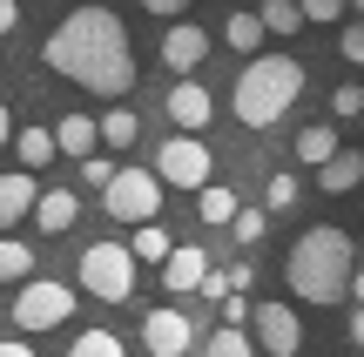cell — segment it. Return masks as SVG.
<instances>
[{
	"instance_id": "obj_11",
	"label": "cell",
	"mask_w": 364,
	"mask_h": 357,
	"mask_svg": "<svg viewBox=\"0 0 364 357\" xmlns=\"http://www.w3.org/2000/svg\"><path fill=\"white\" fill-rule=\"evenodd\" d=\"M169 121H176V128H196V135H203L209 121H216V94H209L196 75H182L176 88H169Z\"/></svg>"
},
{
	"instance_id": "obj_24",
	"label": "cell",
	"mask_w": 364,
	"mask_h": 357,
	"mask_svg": "<svg viewBox=\"0 0 364 357\" xmlns=\"http://www.w3.org/2000/svg\"><path fill=\"white\" fill-rule=\"evenodd\" d=\"M263 229H270V209H257V202H236V216H230V236L243 243H263Z\"/></svg>"
},
{
	"instance_id": "obj_25",
	"label": "cell",
	"mask_w": 364,
	"mask_h": 357,
	"mask_svg": "<svg viewBox=\"0 0 364 357\" xmlns=\"http://www.w3.org/2000/svg\"><path fill=\"white\" fill-rule=\"evenodd\" d=\"M257 21H263V34H297V27H304V7H297V0H263Z\"/></svg>"
},
{
	"instance_id": "obj_36",
	"label": "cell",
	"mask_w": 364,
	"mask_h": 357,
	"mask_svg": "<svg viewBox=\"0 0 364 357\" xmlns=\"http://www.w3.org/2000/svg\"><path fill=\"white\" fill-rule=\"evenodd\" d=\"M27 351H34V337H27V331L21 337H0V357H27Z\"/></svg>"
},
{
	"instance_id": "obj_27",
	"label": "cell",
	"mask_w": 364,
	"mask_h": 357,
	"mask_svg": "<svg viewBox=\"0 0 364 357\" xmlns=\"http://www.w3.org/2000/svg\"><path fill=\"white\" fill-rule=\"evenodd\" d=\"M223 40H230L236 54H257V48H263V21H257V13H230V27H223Z\"/></svg>"
},
{
	"instance_id": "obj_22",
	"label": "cell",
	"mask_w": 364,
	"mask_h": 357,
	"mask_svg": "<svg viewBox=\"0 0 364 357\" xmlns=\"http://www.w3.org/2000/svg\"><path fill=\"white\" fill-rule=\"evenodd\" d=\"M196 344H209L216 357H250V351H257V337H250L243 324H216V331H209V337H196Z\"/></svg>"
},
{
	"instance_id": "obj_5",
	"label": "cell",
	"mask_w": 364,
	"mask_h": 357,
	"mask_svg": "<svg viewBox=\"0 0 364 357\" xmlns=\"http://www.w3.org/2000/svg\"><path fill=\"white\" fill-rule=\"evenodd\" d=\"M75 317V290L54 277H21V297H14V324H21L27 337H48L61 331V324Z\"/></svg>"
},
{
	"instance_id": "obj_29",
	"label": "cell",
	"mask_w": 364,
	"mask_h": 357,
	"mask_svg": "<svg viewBox=\"0 0 364 357\" xmlns=\"http://www.w3.org/2000/svg\"><path fill=\"white\" fill-rule=\"evenodd\" d=\"M331 115H338V121L364 115V88H358V81H344V88H331Z\"/></svg>"
},
{
	"instance_id": "obj_33",
	"label": "cell",
	"mask_w": 364,
	"mask_h": 357,
	"mask_svg": "<svg viewBox=\"0 0 364 357\" xmlns=\"http://www.w3.org/2000/svg\"><path fill=\"white\" fill-rule=\"evenodd\" d=\"M142 13H156V21H176V13H189V0H142Z\"/></svg>"
},
{
	"instance_id": "obj_7",
	"label": "cell",
	"mask_w": 364,
	"mask_h": 357,
	"mask_svg": "<svg viewBox=\"0 0 364 357\" xmlns=\"http://www.w3.org/2000/svg\"><path fill=\"white\" fill-rule=\"evenodd\" d=\"M156 175H162V189H196V182H209V142L196 128H176L169 142L156 148Z\"/></svg>"
},
{
	"instance_id": "obj_8",
	"label": "cell",
	"mask_w": 364,
	"mask_h": 357,
	"mask_svg": "<svg viewBox=\"0 0 364 357\" xmlns=\"http://www.w3.org/2000/svg\"><path fill=\"white\" fill-rule=\"evenodd\" d=\"M250 337H257V351H270V357H297L304 351V317L290 304H250Z\"/></svg>"
},
{
	"instance_id": "obj_37",
	"label": "cell",
	"mask_w": 364,
	"mask_h": 357,
	"mask_svg": "<svg viewBox=\"0 0 364 357\" xmlns=\"http://www.w3.org/2000/svg\"><path fill=\"white\" fill-rule=\"evenodd\" d=\"M21 27V0H0V34H14Z\"/></svg>"
},
{
	"instance_id": "obj_40",
	"label": "cell",
	"mask_w": 364,
	"mask_h": 357,
	"mask_svg": "<svg viewBox=\"0 0 364 357\" xmlns=\"http://www.w3.org/2000/svg\"><path fill=\"white\" fill-rule=\"evenodd\" d=\"M7 135H14V115H7V101H0V148H7Z\"/></svg>"
},
{
	"instance_id": "obj_23",
	"label": "cell",
	"mask_w": 364,
	"mask_h": 357,
	"mask_svg": "<svg viewBox=\"0 0 364 357\" xmlns=\"http://www.w3.org/2000/svg\"><path fill=\"white\" fill-rule=\"evenodd\" d=\"M21 277H34V250L21 236H0V283H21Z\"/></svg>"
},
{
	"instance_id": "obj_39",
	"label": "cell",
	"mask_w": 364,
	"mask_h": 357,
	"mask_svg": "<svg viewBox=\"0 0 364 357\" xmlns=\"http://www.w3.org/2000/svg\"><path fill=\"white\" fill-rule=\"evenodd\" d=\"M351 297L364 304V263H351Z\"/></svg>"
},
{
	"instance_id": "obj_15",
	"label": "cell",
	"mask_w": 364,
	"mask_h": 357,
	"mask_svg": "<svg viewBox=\"0 0 364 357\" xmlns=\"http://www.w3.org/2000/svg\"><path fill=\"white\" fill-rule=\"evenodd\" d=\"M34 189H41L34 169H7V175H0V229H14L27 209H34Z\"/></svg>"
},
{
	"instance_id": "obj_14",
	"label": "cell",
	"mask_w": 364,
	"mask_h": 357,
	"mask_svg": "<svg viewBox=\"0 0 364 357\" xmlns=\"http://www.w3.org/2000/svg\"><path fill=\"white\" fill-rule=\"evenodd\" d=\"M358 182H364V155L358 148H331V155L317 162V189H324V196H351Z\"/></svg>"
},
{
	"instance_id": "obj_6",
	"label": "cell",
	"mask_w": 364,
	"mask_h": 357,
	"mask_svg": "<svg viewBox=\"0 0 364 357\" xmlns=\"http://www.w3.org/2000/svg\"><path fill=\"white\" fill-rule=\"evenodd\" d=\"M102 209L115 216V223H149V216H162V175L156 169H115L102 182Z\"/></svg>"
},
{
	"instance_id": "obj_41",
	"label": "cell",
	"mask_w": 364,
	"mask_h": 357,
	"mask_svg": "<svg viewBox=\"0 0 364 357\" xmlns=\"http://www.w3.org/2000/svg\"><path fill=\"white\" fill-rule=\"evenodd\" d=\"M351 7H358V13H364V0H351Z\"/></svg>"
},
{
	"instance_id": "obj_26",
	"label": "cell",
	"mask_w": 364,
	"mask_h": 357,
	"mask_svg": "<svg viewBox=\"0 0 364 357\" xmlns=\"http://www.w3.org/2000/svg\"><path fill=\"white\" fill-rule=\"evenodd\" d=\"M68 351H75V357H122L129 344H122L115 331H75V337H68Z\"/></svg>"
},
{
	"instance_id": "obj_13",
	"label": "cell",
	"mask_w": 364,
	"mask_h": 357,
	"mask_svg": "<svg viewBox=\"0 0 364 357\" xmlns=\"http://www.w3.org/2000/svg\"><path fill=\"white\" fill-rule=\"evenodd\" d=\"M81 209H88V202H81L75 189L54 182V189H34V209H27V216L41 223V236H61V229H75V223H81Z\"/></svg>"
},
{
	"instance_id": "obj_16",
	"label": "cell",
	"mask_w": 364,
	"mask_h": 357,
	"mask_svg": "<svg viewBox=\"0 0 364 357\" xmlns=\"http://www.w3.org/2000/svg\"><path fill=\"white\" fill-rule=\"evenodd\" d=\"M236 202H243V196H236L230 182H196V216H203L209 229H230V216H236Z\"/></svg>"
},
{
	"instance_id": "obj_4",
	"label": "cell",
	"mask_w": 364,
	"mask_h": 357,
	"mask_svg": "<svg viewBox=\"0 0 364 357\" xmlns=\"http://www.w3.org/2000/svg\"><path fill=\"white\" fill-rule=\"evenodd\" d=\"M75 277L88 297H102V304H129L135 297V250L129 243H88V250L75 256Z\"/></svg>"
},
{
	"instance_id": "obj_42",
	"label": "cell",
	"mask_w": 364,
	"mask_h": 357,
	"mask_svg": "<svg viewBox=\"0 0 364 357\" xmlns=\"http://www.w3.org/2000/svg\"><path fill=\"white\" fill-rule=\"evenodd\" d=\"M358 189H364V182H358ZM358 209H364V202H358Z\"/></svg>"
},
{
	"instance_id": "obj_2",
	"label": "cell",
	"mask_w": 364,
	"mask_h": 357,
	"mask_svg": "<svg viewBox=\"0 0 364 357\" xmlns=\"http://www.w3.org/2000/svg\"><path fill=\"white\" fill-rule=\"evenodd\" d=\"M351 263H358V243L344 236L338 223H317V229H304V236L290 243L284 283H290V297H297V304L331 310V304H344V297H351Z\"/></svg>"
},
{
	"instance_id": "obj_10",
	"label": "cell",
	"mask_w": 364,
	"mask_h": 357,
	"mask_svg": "<svg viewBox=\"0 0 364 357\" xmlns=\"http://www.w3.org/2000/svg\"><path fill=\"white\" fill-rule=\"evenodd\" d=\"M209 61V34L196 21H169V34H162V67H169V75H196V67Z\"/></svg>"
},
{
	"instance_id": "obj_18",
	"label": "cell",
	"mask_w": 364,
	"mask_h": 357,
	"mask_svg": "<svg viewBox=\"0 0 364 357\" xmlns=\"http://www.w3.org/2000/svg\"><path fill=\"white\" fill-rule=\"evenodd\" d=\"M54 148H61V155H88V148H102L95 115H61V121H54Z\"/></svg>"
},
{
	"instance_id": "obj_21",
	"label": "cell",
	"mask_w": 364,
	"mask_h": 357,
	"mask_svg": "<svg viewBox=\"0 0 364 357\" xmlns=\"http://www.w3.org/2000/svg\"><path fill=\"white\" fill-rule=\"evenodd\" d=\"M95 128H102V142H108V148H135L142 121H135V108H122V101H115V108H108L102 121H95Z\"/></svg>"
},
{
	"instance_id": "obj_28",
	"label": "cell",
	"mask_w": 364,
	"mask_h": 357,
	"mask_svg": "<svg viewBox=\"0 0 364 357\" xmlns=\"http://www.w3.org/2000/svg\"><path fill=\"white\" fill-rule=\"evenodd\" d=\"M263 209H270V216L297 209V175H290V169H277L270 182H263Z\"/></svg>"
},
{
	"instance_id": "obj_3",
	"label": "cell",
	"mask_w": 364,
	"mask_h": 357,
	"mask_svg": "<svg viewBox=\"0 0 364 357\" xmlns=\"http://www.w3.org/2000/svg\"><path fill=\"white\" fill-rule=\"evenodd\" d=\"M297 94H304V67L290 54H250L236 88H230V108L243 128H277L297 108Z\"/></svg>"
},
{
	"instance_id": "obj_34",
	"label": "cell",
	"mask_w": 364,
	"mask_h": 357,
	"mask_svg": "<svg viewBox=\"0 0 364 357\" xmlns=\"http://www.w3.org/2000/svg\"><path fill=\"white\" fill-rule=\"evenodd\" d=\"M203 297H209V304H223V297H230V277H223V270H209V277H203Z\"/></svg>"
},
{
	"instance_id": "obj_31",
	"label": "cell",
	"mask_w": 364,
	"mask_h": 357,
	"mask_svg": "<svg viewBox=\"0 0 364 357\" xmlns=\"http://www.w3.org/2000/svg\"><path fill=\"white\" fill-rule=\"evenodd\" d=\"M338 48H344V61H351V67H364V21L344 27V40H338Z\"/></svg>"
},
{
	"instance_id": "obj_17",
	"label": "cell",
	"mask_w": 364,
	"mask_h": 357,
	"mask_svg": "<svg viewBox=\"0 0 364 357\" xmlns=\"http://www.w3.org/2000/svg\"><path fill=\"white\" fill-rule=\"evenodd\" d=\"M7 148L21 155V169H34V175L48 169L54 155H61V148H54V128H14V135H7Z\"/></svg>"
},
{
	"instance_id": "obj_9",
	"label": "cell",
	"mask_w": 364,
	"mask_h": 357,
	"mask_svg": "<svg viewBox=\"0 0 364 357\" xmlns=\"http://www.w3.org/2000/svg\"><path fill=\"white\" fill-rule=\"evenodd\" d=\"M142 351H156V357L196 351V324H189V310H142Z\"/></svg>"
},
{
	"instance_id": "obj_1",
	"label": "cell",
	"mask_w": 364,
	"mask_h": 357,
	"mask_svg": "<svg viewBox=\"0 0 364 357\" xmlns=\"http://www.w3.org/2000/svg\"><path fill=\"white\" fill-rule=\"evenodd\" d=\"M41 67L68 75L88 94H135V48L115 7H75L48 40H41Z\"/></svg>"
},
{
	"instance_id": "obj_12",
	"label": "cell",
	"mask_w": 364,
	"mask_h": 357,
	"mask_svg": "<svg viewBox=\"0 0 364 357\" xmlns=\"http://www.w3.org/2000/svg\"><path fill=\"white\" fill-rule=\"evenodd\" d=\"M209 277V250H196V243H176L169 256H162V290L169 297H196Z\"/></svg>"
},
{
	"instance_id": "obj_35",
	"label": "cell",
	"mask_w": 364,
	"mask_h": 357,
	"mask_svg": "<svg viewBox=\"0 0 364 357\" xmlns=\"http://www.w3.org/2000/svg\"><path fill=\"white\" fill-rule=\"evenodd\" d=\"M223 277H230V290H250V283H257V270H250V263H230Z\"/></svg>"
},
{
	"instance_id": "obj_32",
	"label": "cell",
	"mask_w": 364,
	"mask_h": 357,
	"mask_svg": "<svg viewBox=\"0 0 364 357\" xmlns=\"http://www.w3.org/2000/svg\"><path fill=\"white\" fill-rule=\"evenodd\" d=\"M297 7H304V21L324 27V21H338V13H344V0H297Z\"/></svg>"
},
{
	"instance_id": "obj_30",
	"label": "cell",
	"mask_w": 364,
	"mask_h": 357,
	"mask_svg": "<svg viewBox=\"0 0 364 357\" xmlns=\"http://www.w3.org/2000/svg\"><path fill=\"white\" fill-rule=\"evenodd\" d=\"M75 162H81V189H102L108 175H115V162H108V155H95V148H88V155H75Z\"/></svg>"
},
{
	"instance_id": "obj_38",
	"label": "cell",
	"mask_w": 364,
	"mask_h": 357,
	"mask_svg": "<svg viewBox=\"0 0 364 357\" xmlns=\"http://www.w3.org/2000/svg\"><path fill=\"white\" fill-rule=\"evenodd\" d=\"M351 344H358V351H364V304H358V310H351Z\"/></svg>"
},
{
	"instance_id": "obj_19",
	"label": "cell",
	"mask_w": 364,
	"mask_h": 357,
	"mask_svg": "<svg viewBox=\"0 0 364 357\" xmlns=\"http://www.w3.org/2000/svg\"><path fill=\"white\" fill-rule=\"evenodd\" d=\"M331 148H344V142H338V128H331V121H304V128H297V142H290V155H297L304 169H317Z\"/></svg>"
},
{
	"instance_id": "obj_20",
	"label": "cell",
	"mask_w": 364,
	"mask_h": 357,
	"mask_svg": "<svg viewBox=\"0 0 364 357\" xmlns=\"http://www.w3.org/2000/svg\"><path fill=\"white\" fill-rule=\"evenodd\" d=\"M135 236H129V250H135V263H162V256L176 250V236L162 229V216H149V223H129Z\"/></svg>"
}]
</instances>
